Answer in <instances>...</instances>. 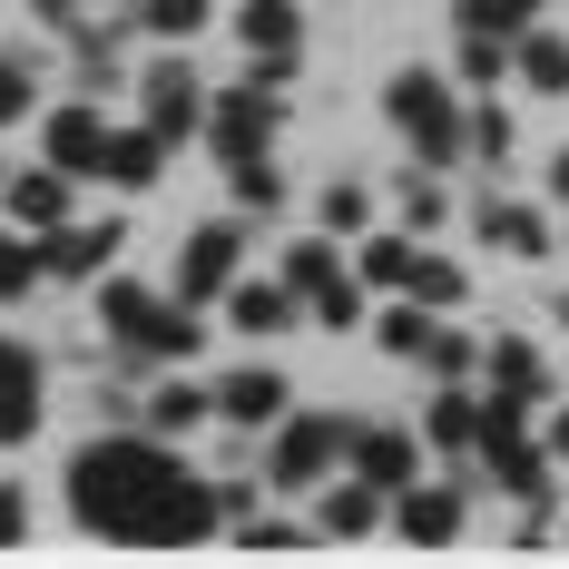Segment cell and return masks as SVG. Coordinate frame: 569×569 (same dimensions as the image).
Masks as SVG:
<instances>
[{
  "label": "cell",
  "instance_id": "ffe728a7",
  "mask_svg": "<svg viewBox=\"0 0 569 569\" xmlns=\"http://www.w3.org/2000/svg\"><path fill=\"white\" fill-rule=\"evenodd\" d=\"M158 168H168V138H158L148 118H138V128H118V138H109V177H118V187H148Z\"/></svg>",
  "mask_w": 569,
  "mask_h": 569
},
{
  "label": "cell",
  "instance_id": "5b68a950",
  "mask_svg": "<svg viewBox=\"0 0 569 569\" xmlns=\"http://www.w3.org/2000/svg\"><path fill=\"white\" fill-rule=\"evenodd\" d=\"M284 128V109H276V89L266 79H246V89H217L207 99V148L227 158V168H246V158H266V138Z\"/></svg>",
  "mask_w": 569,
  "mask_h": 569
},
{
  "label": "cell",
  "instance_id": "f35d334b",
  "mask_svg": "<svg viewBox=\"0 0 569 569\" xmlns=\"http://www.w3.org/2000/svg\"><path fill=\"white\" fill-rule=\"evenodd\" d=\"M40 432V402H0V442H30Z\"/></svg>",
  "mask_w": 569,
  "mask_h": 569
},
{
  "label": "cell",
  "instance_id": "6da1fadb",
  "mask_svg": "<svg viewBox=\"0 0 569 569\" xmlns=\"http://www.w3.org/2000/svg\"><path fill=\"white\" fill-rule=\"evenodd\" d=\"M69 511L99 540H138V550H187L227 520V481H187L168 442H89L69 461Z\"/></svg>",
  "mask_w": 569,
  "mask_h": 569
},
{
  "label": "cell",
  "instance_id": "d590c367",
  "mask_svg": "<svg viewBox=\"0 0 569 569\" xmlns=\"http://www.w3.org/2000/svg\"><path fill=\"white\" fill-rule=\"evenodd\" d=\"M30 118V59H0V128Z\"/></svg>",
  "mask_w": 569,
  "mask_h": 569
},
{
  "label": "cell",
  "instance_id": "ee69618b",
  "mask_svg": "<svg viewBox=\"0 0 569 569\" xmlns=\"http://www.w3.org/2000/svg\"><path fill=\"white\" fill-rule=\"evenodd\" d=\"M560 315H569V295H560Z\"/></svg>",
  "mask_w": 569,
  "mask_h": 569
},
{
  "label": "cell",
  "instance_id": "3957f363",
  "mask_svg": "<svg viewBox=\"0 0 569 569\" xmlns=\"http://www.w3.org/2000/svg\"><path fill=\"white\" fill-rule=\"evenodd\" d=\"M99 315H109V335L128 343V353H148V363H187V353H197V315H187V305H158V295H148V284H99Z\"/></svg>",
  "mask_w": 569,
  "mask_h": 569
},
{
  "label": "cell",
  "instance_id": "b9f144b4",
  "mask_svg": "<svg viewBox=\"0 0 569 569\" xmlns=\"http://www.w3.org/2000/svg\"><path fill=\"white\" fill-rule=\"evenodd\" d=\"M550 461H569V402L550 412Z\"/></svg>",
  "mask_w": 569,
  "mask_h": 569
},
{
  "label": "cell",
  "instance_id": "f546056e",
  "mask_svg": "<svg viewBox=\"0 0 569 569\" xmlns=\"http://www.w3.org/2000/svg\"><path fill=\"white\" fill-rule=\"evenodd\" d=\"M0 402H40V363H30L10 335H0Z\"/></svg>",
  "mask_w": 569,
  "mask_h": 569
},
{
  "label": "cell",
  "instance_id": "836d02e7",
  "mask_svg": "<svg viewBox=\"0 0 569 569\" xmlns=\"http://www.w3.org/2000/svg\"><path fill=\"white\" fill-rule=\"evenodd\" d=\"M236 550H256V560L266 550H305V530L295 520H236Z\"/></svg>",
  "mask_w": 569,
  "mask_h": 569
},
{
  "label": "cell",
  "instance_id": "4dcf8cb0",
  "mask_svg": "<svg viewBox=\"0 0 569 569\" xmlns=\"http://www.w3.org/2000/svg\"><path fill=\"white\" fill-rule=\"evenodd\" d=\"M363 276L402 284V276H412V236H373V246H363Z\"/></svg>",
  "mask_w": 569,
  "mask_h": 569
},
{
  "label": "cell",
  "instance_id": "74e56055",
  "mask_svg": "<svg viewBox=\"0 0 569 569\" xmlns=\"http://www.w3.org/2000/svg\"><path fill=\"white\" fill-rule=\"evenodd\" d=\"M315 315H325V325H363V295H353V284H325Z\"/></svg>",
  "mask_w": 569,
  "mask_h": 569
},
{
  "label": "cell",
  "instance_id": "1f68e13d",
  "mask_svg": "<svg viewBox=\"0 0 569 569\" xmlns=\"http://www.w3.org/2000/svg\"><path fill=\"white\" fill-rule=\"evenodd\" d=\"M236 197H246V207H284V168L276 158H246V168H236Z\"/></svg>",
  "mask_w": 569,
  "mask_h": 569
},
{
  "label": "cell",
  "instance_id": "7bdbcfd3",
  "mask_svg": "<svg viewBox=\"0 0 569 569\" xmlns=\"http://www.w3.org/2000/svg\"><path fill=\"white\" fill-rule=\"evenodd\" d=\"M550 187H560V197H569V148H560V168H550Z\"/></svg>",
  "mask_w": 569,
  "mask_h": 569
},
{
  "label": "cell",
  "instance_id": "4316f807",
  "mask_svg": "<svg viewBox=\"0 0 569 569\" xmlns=\"http://www.w3.org/2000/svg\"><path fill=\"white\" fill-rule=\"evenodd\" d=\"M30 284H50V266H40L30 227H20V236H0V305H10V295H30Z\"/></svg>",
  "mask_w": 569,
  "mask_h": 569
},
{
  "label": "cell",
  "instance_id": "52a82bcc",
  "mask_svg": "<svg viewBox=\"0 0 569 569\" xmlns=\"http://www.w3.org/2000/svg\"><path fill=\"white\" fill-rule=\"evenodd\" d=\"M246 50H256V79L266 89H284L295 79V50H305V20H295V0H246Z\"/></svg>",
  "mask_w": 569,
  "mask_h": 569
},
{
  "label": "cell",
  "instance_id": "9c48e42d",
  "mask_svg": "<svg viewBox=\"0 0 569 569\" xmlns=\"http://www.w3.org/2000/svg\"><path fill=\"white\" fill-rule=\"evenodd\" d=\"M236 284V227H197L187 256H177V305H207Z\"/></svg>",
  "mask_w": 569,
  "mask_h": 569
},
{
  "label": "cell",
  "instance_id": "60d3db41",
  "mask_svg": "<svg viewBox=\"0 0 569 569\" xmlns=\"http://www.w3.org/2000/svg\"><path fill=\"white\" fill-rule=\"evenodd\" d=\"M20 540V491H0V550Z\"/></svg>",
  "mask_w": 569,
  "mask_h": 569
},
{
  "label": "cell",
  "instance_id": "83f0119b",
  "mask_svg": "<svg viewBox=\"0 0 569 569\" xmlns=\"http://www.w3.org/2000/svg\"><path fill=\"white\" fill-rule=\"evenodd\" d=\"M207 412H217V393H197V383H168V393L148 402V422H158V432H197Z\"/></svg>",
  "mask_w": 569,
  "mask_h": 569
},
{
  "label": "cell",
  "instance_id": "9a60e30c",
  "mask_svg": "<svg viewBox=\"0 0 569 569\" xmlns=\"http://www.w3.org/2000/svg\"><path fill=\"white\" fill-rule=\"evenodd\" d=\"M481 363H491V393L550 402V363H540V343H530V335H501V343H491V353H481Z\"/></svg>",
  "mask_w": 569,
  "mask_h": 569
},
{
  "label": "cell",
  "instance_id": "603a6c76",
  "mask_svg": "<svg viewBox=\"0 0 569 569\" xmlns=\"http://www.w3.org/2000/svg\"><path fill=\"white\" fill-rule=\"evenodd\" d=\"M402 295H422V305L442 315V305H461V295H471V276H461L452 256H422V246H412V276H402Z\"/></svg>",
  "mask_w": 569,
  "mask_h": 569
},
{
  "label": "cell",
  "instance_id": "484cf974",
  "mask_svg": "<svg viewBox=\"0 0 569 569\" xmlns=\"http://www.w3.org/2000/svg\"><path fill=\"white\" fill-rule=\"evenodd\" d=\"M452 20H461V30H501V40H520V30L540 20V0H461Z\"/></svg>",
  "mask_w": 569,
  "mask_h": 569
},
{
  "label": "cell",
  "instance_id": "cb8c5ba5",
  "mask_svg": "<svg viewBox=\"0 0 569 569\" xmlns=\"http://www.w3.org/2000/svg\"><path fill=\"white\" fill-rule=\"evenodd\" d=\"M373 335L393 343V353H412V363H432V343H442V325H432V305H422V295H412V305H393V315H383V325H373Z\"/></svg>",
  "mask_w": 569,
  "mask_h": 569
},
{
  "label": "cell",
  "instance_id": "4fadbf2b",
  "mask_svg": "<svg viewBox=\"0 0 569 569\" xmlns=\"http://www.w3.org/2000/svg\"><path fill=\"white\" fill-rule=\"evenodd\" d=\"M69 187H79L69 168H30V177H10V187H0V207H10L30 236H50V227H69Z\"/></svg>",
  "mask_w": 569,
  "mask_h": 569
},
{
  "label": "cell",
  "instance_id": "277c9868",
  "mask_svg": "<svg viewBox=\"0 0 569 569\" xmlns=\"http://www.w3.org/2000/svg\"><path fill=\"white\" fill-rule=\"evenodd\" d=\"M343 452H353V432H343V422L284 412V422H276V442H266V481H276V491H315V481H325Z\"/></svg>",
  "mask_w": 569,
  "mask_h": 569
},
{
  "label": "cell",
  "instance_id": "d4e9b609",
  "mask_svg": "<svg viewBox=\"0 0 569 569\" xmlns=\"http://www.w3.org/2000/svg\"><path fill=\"white\" fill-rule=\"evenodd\" d=\"M284 284H295V295H305V305H315V295H325V284H343V266H335V246H325V236H305V246H284Z\"/></svg>",
  "mask_w": 569,
  "mask_h": 569
},
{
  "label": "cell",
  "instance_id": "ba28073f",
  "mask_svg": "<svg viewBox=\"0 0 569 569\" xmlns=\"http://www.w3.org/2000/svg\"><path fill=\"white\" fill-rule=\"evenodd\" d=\"M393 520L412 550H452L461 540V491L452 481H412V491H393Z\"/></svg>",
  "mask_w": 569,
  "mask_h": 569
},
{
  "label": "cell",
  "instance_id": "e575fe53",
  "mask_svg": "<svg viewBox=\"0 0 569 569\" xmlns=\"http://www.w3.org/2000/svg\"><path fill=\"white\" fill-rule=\"evenodd\" d=\"M471 363H481V343H471V335H452V325H442V343H432V383H461Z\"/></svg>",
  "mask_w": 569,
  "mask_h": 569
},
{
  "label": "cell",
  "instance_id": "e0dca14e",
  "mask_svg": "<svg viewBox=\"0 0 569 569\" xmlns=\"http://www.w3.org/2000/svg\"><path fill=\"white\" fill-rule=\"evenodd\" d=\"M511 69H520V89H530V99H560V89H569V40H560V30H520Z\"/></svg>",
  "mask_w": 569,
  "mask_h": 569
},
{
  "label": "cell",
  "instance_id": "d6a6232c",
  "mask_svg": "<svg viewBox=\"0 0 569 569\" xmlns=\"http://www.w3.org/2000/svg\"><path fill=\"white\" fill-rule=\"evenodd\" d=\"M363 217H373V207H363V187H353V177L325 187V236H363Z\"/></svg>",
  "mask_w": 569,
  "mask_h": 569
},
{
  "label": "cell",
  "instance_id": "ac0fdd59",
  "mask_svg": "<svg viewBox=\"0 0 569 569\" xmlns=\"http://www.w3.org/2000/svg\"><path fill=\"white\" fill-rule=\"evenodd\" d=\"M295 305H305V295H295V284H236L227 295V315H236V335H284V325H295Z\"/></svg>",
  "mask_w": 569,
  "mask_h": 569
},
{
  "label": "cell",
  "instance_id": "f1b7e54d",
  "mask_svg": "<svg viewBox=\"0 0 569 569\" xmlns=\"http://www.w3.org/2000/svg\"><path fill=\"white\" fill-rule=\"evenodd\" d=\"M442 207H452V197H442V177H432V168H412V177H402V227H412V236H432V227H442Z\"/></svg>",
  "mask_w": 569,
  "mask_h": 569
},
{
  "label": "cell",
  "instance_id": "8992f818",
  "mask_svg": "<svg viewBox=\"0 0 569 569\" xmlns=\"http://www.w3.org/2000/svg\"><path fill=\"white\" fill-rule=\"evenodd\" d=\"M138 118H148L168 148H177V138H197V128H207V89H197V69H187V59H158V69L138 79Z\"/></svg>",
  "mask_w": 569,
  "mask_h": 569
},
{
  "label": "cell",
  "instance_id": "2e32d148",
  "mask_svg": "<svg viewBox=\"0 0 569 569\" xmlns=\"http://www.w3.org/2000/svg\"><path fill=\"white\" fill-rule=\"evenodd\" d=\"M383 501H393V491H373V481L353 471V481H335V491L315 501V520H325V540H363V530L383 520Z\"/></svg>",
  "mask_w": 569,
  "mask_h": 569
},
{
  "label": "cell",
  "instance_id": "5bb4252c",
  "mask_svg": "<svg viewBox=\"0 0 569 569\" xmlns=\"http://www.w3.org/2000/svg\"><path fill=\"white\" fill-rule=\"evenodd\" d=\"M109 256H118V227H50V236H40V266H50V284L99 276Z\"/></svg>",
  "mask_w": 569,
  "mask_h": 569
},
{
  "label": "cell",
  "instance_id": "8d00e7d4",
  "mask_svg": "<svg viewBox=\"0 0 569 569\" xmlns=\"http://www.w3.org/2000/svg\"><path fill=\"white\" fill-rule=\"evenodd\" d=\"M471 148L481 158H511V109H471Z\"/></svg>",
  "mask_w": 569,
  "mask_h": 569
},
{
  "label": "cell",
  "instance_id": "7402d4cb",
  "mask_svg": "<svg viewBox=\"0 0 569 569\" xmlns=\"http://www.w3.org/2000/svg\"><path fill=\"white\" fill-rule=\"evenodd\" d=\"M217 10L207 0H128V30H158V40H197Z\"/></svg>",
  "mask_w": 569,
  "mask_h": 569
},
{
  "label": "cell",
  "instance_id": "30bf717a",
  "mask_svg": "<svg viewBox=\"0 0 569 569\" xmlns=\"http://www.w3.org/2000/svg\"><path fill=\"white\" fill-rule=\"evenodd\" d=\"M109 118L99 109H50V168H69V177H109Z\"/></svg>",
  "mask_w": 569,
  "mask_h": 569
},
{
  "label": "cell",
  "instance_id": "7c38bea8",
  "mask_svg": "<svg viewBox=\"0 0 569 569\" xmlns=\"http://www.w3.org/2000/svg\"><path fill=\"white\" fill-rule=\"evenodd\" d=\"M217 412H227V422H246V432H276V422H284V373H276V363L227 373V383H217Z\"/></svg>",
  "mask_w": 569,
  "mask_h": 569
},
{
  "label": "cell",
  "instance_id": "7a4b0ae2",
  "mask_svg": "<svg viewBox=\"0 0 569 569\" xmlns=\"http://www.w3.org/2000/svg\"><path fill=\"white\" fill-rule=\"evenodd\" d=\"M383 109H393V128L412 138L422 168H452L461 148H471V109L442 89V69H402L393 89H383Z\"/></svg>",
  "mask_w": 569,
  "mask_h": 569
},
{
  "label": "cell",
  "instance_id": "8fae6325",
  "mask_svg": "<svg viewBox=\"0 0 569 569\" xmlns=\"http://www.w3.org/2000/svg\"><path fill=\"white\" fill-rule=\"evenodd\" d=\"M343 461H353L373 491H412V481H422V442L393 432V422H383V432H353V452H343Z\"/></svg>",
  "mask_w": 569,
  "mask_h": 569
},
{
  "label": "cell",
  "instance_id": "ab89813d",
  "mask_svg": "<svg viewBox=\"0 0 569 569\" xmlns=\"http://www.w3.org/2000/svg\"><path fill=\"white\" fill-rule=\"evenodd\" d=\"M30 10H40L50 30H79V0H30Z\"/></svg>",
  "mask_w": 569,
  "mask_h": 569
},
{
  "label": "cell",
  "instance_id": "d6986e66",
  "mask_svg": "<svg viewBox=\"0 0 569 569\" xmlns=\"http://www.w3.org/2000/svg\"><path fill=\"white\" fill-rule=\"evenodd\" d=\"M481 236H491L501 256H550V227H540L530 207H511V197H481Z\"/></svg>",
  "mask_w": 569,
  "mask_h": 569
},
{
  "label": "cell",
  "instance_id": "44dd1931",
  "mask_svg": "<svg viewBox=\"0 0 569 569\" xmlns=\"http://www.w3.org/2000/svg\"><path fill=\"white\" fill-rule=\"evenodd\" d=\"M422 442H442V452H481V402L461 393H432V422H422Z\"/></svg>",
  "mask_w": 569,
  "mask_h": 569
}]
</instances>
